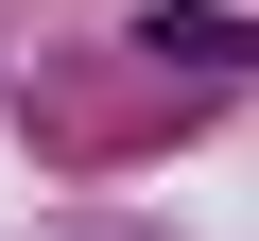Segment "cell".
<instances>
[{
	"mask_svg": "<svg viewBox=\"0 0 259 241\" xmlns=\"http://www.w3.org/2000/svg\"><path fill=\"white\" fill-rule=\"evenodd\" d=\"M139 52H156V69H190V86H242V69H259V18H225V0H156Z\"/></svg>",
	"mask_w": 259,
	"mask_h": 241,
	"instance_id": "6da1fadb",
	"label": "cell"
}]
</instances>
